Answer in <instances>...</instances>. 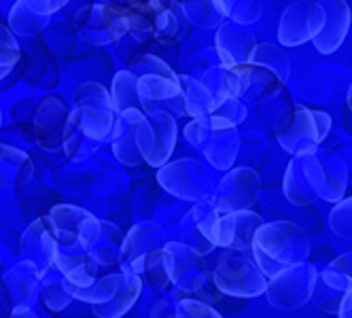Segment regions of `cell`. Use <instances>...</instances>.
<instances>
[{
    "instance_id": "cell-1",
    "label": "cell",
    "mask_w": 352,
    "mask_h": 318,
    "mask_svg": "<svg viewBox=\"0 0 352 318\" xmlns=\"http://www.w3.org/2000/svg\"><path fill=\"white\" fill-rule=\"evenodd\" d=\"M253 259L257 261L259 270L276 278L291 267H299V263L308 257V240L291 221H278L261 225L253 240Z\"/></svg>"
},
{
    "instance_id": "cell-2",
    "label": "cell",
    "mask_w": 352,
    "mask_h": 318,
    "mask_svg": "<svg viewBox=\"0 0 352 318\" xmlns=\"http://www.w3.org/2000/svg\"><path fill=\"white\" fill-rule=\"evenodd\" d=\"M212 278L219 291L232 297H257L267 291L265 274L259 270L257 261L242 251L225 253L217 263Z\"/></svg>"
},
{
    "instance_id": "cell-3",
    "label": "cell",
    "mask_w": 352,
    "mask_h": 318,
    "mask_svg": "<svg viewBox=\"0 0 352 318\" xmlns=\"http://www.w3.org/2000/svg\"><path fill=\"white\" fill-rule=\"evenodd\" d=\"M261 225L263 221L257 212L236 210L225 216L214 214L210 221L199 223V231H202L214 247H232V251L250 253L253 240L257 231L261 229Z\"/></svg>"
},
{
    "instance_id": "cell-4",
    "label": "cell",
    "mask_w": 352,
    "mask_h": 318,
    "mask_svg": "<svg viewBox=\"0 0 352 318\" xmlns=\"http://www.w3.org/2000/svg\"><path fill=\"white\" fill-rule=\"evenodd\" d=\"M77 113L81 119L83 136L89 140H104L115 132L117 113L113 109L111 93L98 83H85L77 91Z\"/></svg>"
},
{
    "instance_id": "cell-5",
    "label": "cell",
    "mask_w": 352,
    "mask_h": 318,
    "mask_svg": "<svg viewBox=\"0 0 352 318\" xmlns=\"http://www.w3.org/2000/svg\"><path fill=\"white\" fill-rule=\"evenodd\" d=\"M47 221L52 225L58 244H62V247H72V244L79 242L83 249H89L102 236L100 234L102 223L94 214L77 206H68V204L54 206L47 216Z\"/></svg>"
},
{
    "instance_id": "cell-6",
    "label": "cell",
    "mask_w": 352,
    "mask_h": 318,
    "mask_svg": "<svg viewBox=\"0 0 352 318\" xmlns=\"http://www.w3.org/2000/svg\"><path fill=\"white\" fill-rule=\"evenodd\" d=\"M176 144V124L170 115H157V119L140 117L136 124V146L142 159L160 168L164 166Z\"/></svg>"
},
{
    "instance_id": "cell-7",
    "label": "cell",
    "mask_w": 352,
    "mask_h": 318,
    "mask_svg": "<svg viewBox=\"0 0 352 318\" xmlns=\"http://www.w3.org/2000/svg\"><path fill=\"white\" fill-rule=\"evenodd\" d=\"M327 21L324 5L320 3H293L278 26V41L283 47H297L308 41H314Z\"/></svg>"
},
{
    "instance_id": "cell-8",
    "label": "cell",
    "mask_w": 352,
    "mask_h": 318,
    "mask_svg": "<svg viewBox=\"0 0 352 318\" xmlns=\"http://www.w3.org/2000/svg\"><path fill=\"white\" fill-rule=\"evenodd\" d=\"M331 130V117L320 111H308V109H297L293 124L289 126L287 132L280 134V144L287 151L295 153L297 149V140H299V157H306V146L304 142H308V146L312 151H316V144H320L327 134Z\"/></svg>"
},
{
    "instance_id": "cell-9",
    "label": "cell",
    "mask_w": 352,
    "mask_h": 318,
    "mask_svg": "<svg viewBox=\"0 0 352 318\" xmlns=\"http://www.w3.org/2000/svg\"><path fill=\"white\" fill-rule=\"evenodd\" d=\"M32 134L36 142L45 149H56L58 144L64 142V134L68 128L70 115L66 111V104L56 95H49L36 106L32 115Z\"/></svg>"
},
{
    "instance_id": "cell-10",
    "label": "cell",
    "mask_w": 352,
    "mask_h": 318,
    "mask_svg": "<svg viewBox=\"0 0 352 318\" xmlns=\"http://www.w3.org/2000/svg\"><path fill=\"white\" fill-rule=\"evenodd\" d=\"M21 251L28 255V261H32L38 267L43 276L56 265V259L60 255V244L47 218H38V221H34L23 231Z\"/></svg>"
},
{
    "instance_id": "cell-11",
    "label": "cell",
    "mask_w": 352,
    "mask_h": 318,
    "mask_svg": "<svg viewBox=\"0 0 352 318\" xmlns=\"http://www.w3.org/2000/svg\"><path fill=\"white\" fill-rule=\"evenodd\" d=\"M331 11L327 13V21H324V28L322 32L314 38V47L318 49L320 54L329 56L336 54L338 49L342 47V43L346 41L348 28H350V21H352V11L346 3L338 0V3L327 5Z\"/></svg>"
},
{
    "instance_id": "cell-12",
    "label": "cell",
    "mask_w": 352,
    "mask_h": 318,
    "mask_svg": "<svg viewBox=\"0 0 352 318\" xmlns=\"http://www.w3.org/2000/svg\"><path fill=\"white\" fill-rule=\"evenodd\" d=\"M96 265L98 261L83 253V255H58L56 267L62 272V278L68 286V291L87 288L96 284Z\"/></svg>"
},
{
    "instance_id": "cell-13",
    "label": "cell",
    "mask_w": 352,
    "mask_h": 318,
    "mask_svg": "<svg viewBox=\"0 0 352 318\" xmlns=\"http://www.w3.org/2000/svg\"><path fill=\"white\" fill-rule=\"evenodd\" d=\"M181 81L176 79L174 72L170 75H155V72H148V75L138 79V98H140V106L144 111H153V106L164 100V98H176L181 95Z\"/></svg>"
},
{
    "instance_id": "cell-14",
    "label": "cell",
    "mask_w": 352,
    "mask_h": 318,
    "mask_svg": "<svg viewBox=\"0 0 352 318\" xmlns=\"http://www.w3.org/2000/svg\"><path fill=\"white\" fill-rule=\"evenodd\" d=\"M43 278L41 270L32 263V261H21L15 267L5 274V284L9 288V295L17 306H26L30 302V297L34 295V291L38 286V280Z\"/></svg>"
},
{
    "instance_id": "cell-15",
    "label": "cell",
    "mask_w": 352,
    "mask_h": 318,
    "mask_svg": "<svg viewBox=\"0 0 352 318\" xmlns=\"http://www.w3.org/2000/svg\"><path fill=\"white\" fill-rule=\"evenodd\" d=\"M140 288H142V282L134 272H123V280H121V286L117 291L115 299L111 304H107V306L94 308V314L100 316V318H119V316H123L134 306V302L138 299Z\"/></svg>"
},
{
    "instance_id": "cell-16",
    "label": "cell",
    "mask_w": 352,
    "mask_h": 318,
    "mask_svg": "<svg viewBox=\"0 0 352 318\" xmlns=\"http://www.w3.org/2000/svg\"><path fill=\"white\" fill-rule=\"evenodd\" d=\"M32 174L30 157L15 146L0 144V187H15Z\"/></svg>"
},
{
    "instance_id": "cell-17",
    "label": "cell",
    "mask_w": 352,
    "mask_h": 318,
    "mask_svg": "<svg viewBox=\"0 0 352 318\" xmlns=\"http://www.w3.org/2000/svg\"><path fill=\"white\" fill-rule=\"evenodd\" d=\"M49 17L32 7V0H19L9 13V26L19 36H34L47 26Z\"/></svg>"
},
{
    "instance_id": "cell-18",
    "label": "cell",
    "mask_w": 352,
    "mask_h": 318,
    "mask_svg": "<svg viewBox=\"0 0 352 318\" xmlns=\"http://www.w3.org/2000/svg\"><path fill=\"white\" fill-rule=\"evenodd\" d=\"M111 100H113V109L117 115H123L125 111L136 109V104H140L138 98V79L128 70H121L113 79V87H111Z\"/></svg>"
},
{
    "instance_id": "cell-19",
    "label": "cell",
    "mask_w": 352,
    "mask_h": 318,
    "mask_svg": "<svg viewBox=\"0 0 352 318\" xmlns=\"http://www.w3.org/2000/svg\"><path fill=\"white\" fill-rule=\"evenodd\" d=\"M41 297H43V306H47L52 312L64 310V308L70 304V299H72V295H70V291H68L64 278H62V282H56V280L47 282V284L43 286Z\"/></svg>"
},
{
    "instance_id": "cell-20",
    "label": "cell",
    "mask_w": 352,
    "mask_h": 318,
    "mask_svg": "<svg viewBox=\"0 0 352 318\" xmlns=\"http://www.w3.org/2000/svg\"><path fill=\"white\" fill-rule=\"evenodd\" d=\"M21 52H19V45L11 32V28L0 26V68L5 70H13V66L19 62Z\"/></svg>"
},
{
    "instance_id": "cell-21",
    "label": "cell",
    "mask_w": 352,
    "mask_h": 318,
    "mask_svg": "<svg viewBox=\"0 0 352 318\" xmlns=\"http://www.w3.org/2000/svg\"><path fill=\"white\" fill-rule=\"evenodd\" d=\"M176 318H223V316L208 304L183 299L176 306Z\"/></svg>"
},
{
    "instance_id": "cell-22",
    "label": "cell",
    "mask_w": 352,
    "mask_h": 318,
    "mask_svg": "<svg viewBox=\"0 0 352 318\" xmlns=\"http://www.w3.org/2000/svg\"><path fill=\"white\" fill-rule=\"evenodd\" d=\"M11 318H38V316L28 306H17V308H13Z\"/></svg>"
},
{
    "instance_id": "cell-23",
    "label": "cell",
    "mask_w": 352,
    "mask_h": 318,
    "mask_svg": "<svg viewBox=\"0 0 352 318\" xmlns=\"http://www.w3.org/2000/svg\"><path fill=\"white\" fill-rule=\"evenodd\" d=\"M9 72H11V70H5V68H0V81H3V79H5V77L9 75Z\"/></svg>"
},
{
    "instance_id": "cell-24",
    "label": "cell",
    "mask_w": 352,
    "mask_h": 318,
    "mask_svg": "<svg viewBox=\"0 0 352 318\" xmlns=\"http://www.w3.org/2000/svg\"><path fill=\"white\" fill-rule=\"evenodd\" d=\"M348 109L352 111V87H350V91H348Z\"/></svg>"
},
{
    "instance_id": "cell-25",
    "label": "cell",
    "mask_w": 352,
    "mask_h": 318,
    "mask_svg": "<svg viewBox=\"0 0 352 318\" xmlns=\"http://www.w3.org/2000/svg\"><path fill=\"white\" fill-rule=\"evenodd\" d=\"M0 126H3V113H0Z\"/></svg>"
}]
</instances>
